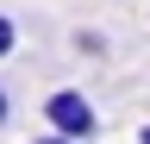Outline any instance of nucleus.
<instances>
[{"label": "nucleus", "instance_id": "f257e3e1", "mask_svg": "<svg viewBox=\"0 0 150 144\" xmlns=\"http://www.w3.org/2000/svg\"><path fill=\"white\" fill-rule=\"evenodd\" d=\"M44 125L50 132H63V138H94L100 132V113H94V100L81 94V88H56V94L44 100Z\"/></svg>", "mask_w": 150, "mask_h": 144}, {"label": "nucleus", "instance_id": "f03ea898", "mask_svg": "<svg viewBox=\"0 0 150 144\" xmlns=\"http://www.w3.org/2000/svg\"><path fill=\"white\" fill-rule=\"evenodd\" d=\"M13 44H19V25L6 19V13H0V57H13Z\"/></svg>", "mask_w": 150, "mask_h": 144}, {"label": "nucleus", "instance_id": "7ed1b4c3", "mask_svg": "<svg viewBox=\"0 0 150 144\" xmlns=\"http://www.w3.org/2000/svg\"><path fill=\"white\" fill-rule=\"evenodd\" d=\"M31 144H81V138H63V132H44V138H31Z\"/></svg>", "mask_w": 150, "mask_h": 144}, {"label": "nucleus", "instance_id": "20e7f679", "mask_svg": "<svg viewBox=\"0 0 150 144\" xmlns=\"http://www.w3.org/2000/svg\"><path fill=\"white\" fill-rule=\"evenodd\" d=\"M6 113H13V100H6V88H0V125H6Z\"/></svg>", "mask_w": 150, "mask_h": 144}, {"label": "nucleus", "instance_id": "39448f33", "mask_svg": "<svg viewBox=\"0 0 150 144\" xmlns=\"http://www.w3.org/2000/svg\"><path fill=\"white\" fill-rule=\"evenodd\" d=\"M138 144H150V125H138Z\"/></svg>", "mask_w": 150, "mask_h": 144}]
</instances>
